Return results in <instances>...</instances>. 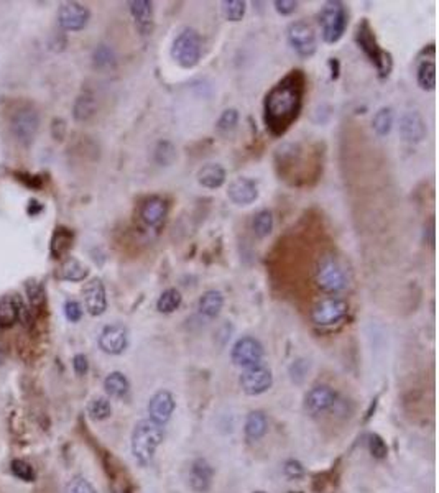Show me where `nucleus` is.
<instances>
[{"label": "nucleus", "mask_w": 439, "mask_h": 493, "mask_svg": "<svg viewBox=\"0 0 439 493\" xmlns=\"http://www.w3.org/2000/svg\"><path fill=\"white\" fill-rule=\"evenodd\" d=\"M285 474L288 475L290 478H298V477H301V475L304 474V469H303V465L299 464V462L288 461L285 464Z\"/></svg>", "instance_id": "49530a36"}, {"label": "nucleus", "mask_w": 439, "mask_h": 493, "mask_svg": "<svg viewBox=\"0 0 439 493\" xmlns=\"http://www.w3.org/2000/svg\"><path fill=\"white\" fill-rule=\"evenodd\" d=\"M59 275L63 280L75 281V283H77V281H84L86 278H88L89 268L86 267L82 262L76 260V258L69 257V258H66V260H64L63 265H61Z\"/></svg>", "instance_id": "cd10ccee"}, {"label": "nucleus", "mask_w": 439, "mask_h": 493, "mask_svg": "<svg viewBox=\"0 0 439 493\" xmlns=\"http://www.w3.org/2000/svg\"><path fill=\"white\" fill-rule=\"evenodd\" d=\"M349 313V304L341 298H326L321 300L311 311V319L316 326H334L346 318Z\"/></svg>", "instance_id": "1a4fd4ad"}, {"label": "nucleus", "mask_w": 439, "mask_h": 493, "mask_svg": "<svg viewBox=\"0 0 439 493\" xmlns=\"http://www.w3.org/2000/svg\"><path fill=\"white\" fill-rule=\"evenodd\" d=\"M175 398H173L171 393L168 390H160L156 392L153 396L150 398L149 403V414L150 419L156 425H165L171 419L173 413H175Z\"/></svg>", "instance_id": "dca6fc26"}, {"label": "nucleus", "mask_w": 439, "mask_h": 493, "mask_svg": "<svg viewBox=\"0 0 439 493\" xmlns=\"http://www.w3.org/2000/svg\"><path fill=\"white\" fill-rule=\"evenodd\" d=\"M73 242H75V232H73L71 229L64 226L56 227L53 235H51V244H50L51 258H55V260L63 258L64 255L71 250Z\"/></svg>", "instance_id": "4be33fe9"}, {"label": "nucleus", "mask_w": 439, "mask_h": 493, "mask_svg": "<svg viewBox=\"0 0 439 493\" xmlns=\"http://www.w3.org/2000/svg\"><path fill=\"white\" fill-rule=\"evenodd\" d=\"M230 357H232V362L236 363V365L249 369V367L262 363L263 345L260 344V340L255 339V337L245 336L234 344Z\"/></svg>", "instance_id": "9d476101"}, {"label": "nucleus", "mask_w": 439, "mask_h": 493, "mask_svg": "<svg viewBox=\"0 0 439 493\" xmlns=\"http://www.w3.org/2000/svg\"><path fill=\"white\" fill-rule=\"evenodd\" d=\"M227 196L236 206H250L257 201L259 186L250 178H236L229 184Z\"/></svg>", "instance_id": "a211bd4d"}, {"label": "nucleus", "mask_w": 439, "mask_h": 493, "mask_svg": "<svg viewBox=\"0 0 439 493\" xmlns=\"http://www.w3.org/2000/svg\"><path fill=\"white\" fill-rule=\"evenodd\" d=\"M239 124V112L237 109H225L217 120V130L219 132H230L236 128Z\"/></svg>", "instance_id": "58836bf2"}, {"label": "nucleus", "mask_w": 439, "mask_h": 493, "mask_svg": "<svg viewBox=\"0 0 439 493\" xmlns=\"http://www.w3.org/2000/svg\"><path fill=\"white\" fill-rule=\"evenodd\" d=\"M329 68H331V77H333V79H337V77H339V61H337V58L329 59Z\"/></svg>", "instance_id": "09e8293b"}, {"label": "nucleus", "mask_w": 439, "mask_h": 493, "mask_svg": "<svg viewBox=\"0 0 439 493\" xmlns=\"http://www.w3.org/2000/svg\"><path fill=\"white\" fill-rule=\"evenodd\" d=\"M189 487L196 493H206L212 485L214 470L206 459H196L189 467Z\"/></svg>", "instance_id": "6ab92c4d"}, {"label": "nucleus", "mask_w": 439, "mask_h": 493, "mask_svg": "<svg viewBox=\"0 0 439 493\" xmlns=\"http://www.w3.org/2000/svg\"><path fill=\"white\" fill-rule=\"evenodd\" d=\"M24 301L19 295H6L0 300V329H8L19 321Z\"/></svg>", "instance_id": "412c9836"}, {"label": "nucleus", "mask_w": 439, "mask_h": 493, "mask_svg": "<svg viewBox=\"0 0 439 493\" xmlns=\"http://www.w3.org/2000/svg\"><path fill=\"white\" fill-rule=\"evenodd\" d=\"M203 55V40L201 35L193 28L181 30L175 38L171 46V58L180 64L181 68L191 69L199 63Z\"/></svg>", "instance_id": "39448f33"}, {"label": "nucleus", "mask_w": 439, "mask_h": 493, "mask_svg": "<svg viewBox=\"0 0 439 493\" xmlns=\"http://www.w3.org/2000/svg\"><path fill=\"white\" fill-rule=\"evenodd\" d=\"M97 112V101L91 93H82L77 96L73 106V117L76 122H88Z\"/></svg>", "instance_id": "393cba45"}, {"label": "nucleus", "mask_w": 439, "mask_h": 493, "mask_svg": "<svg viewBox=\"0 0 439 493\" xmlns=\"http://www.w3.org/2000/svg\"><path fill=\"white\" fill-rule=\"evenodd\" d=\"M400 135L410 144H420L426 137V124L420 112L408 110L400 119Z\"/></svg>", "instance_id": "f3484780"}, {"label": "nucleus", "mask_w": 439, "mask_h": 493, "mask_svg": "<svg viewBox=\"0 0 439 493\" xmlns=\"http://www.w3.org/2000/svg\"><path fill=\"white\" fill-rule=\"evenodd\" d=\"M316 283L328 295H337L347 288L346 271L334 255H324L319 260Z\"/></svg>", "instance_id": "423d86ee"}, {"label": "nucleus", "mask_w": 439, "mask_h": 493, "mask_svg": "<svg viewBox=\"0 0 439 493\" xmlns=\"http://www.w3.org/2000/svg\"><path fill=\"white\" fill-rule=\"evenodd\" d=\"M163 438L162 426L156 425L151 419H142L137 423L132 431L130 447H132V454L138 464L142 467L151 464L156 449L163 443Z\"/></svg>", "instance_id": "f03ea898"}, {"label": "nucleus", "mask_w": 439, "mask_h": 493, "mask_svg": "<svg viewBox=\"0 0 439 493\" xmlns=\"http://www.w3.org/2000/svg\"><path fill=\"white\" fill-rule=\"evenodd\" d=\"M88 413L89 416L95 419V421H102V419H107L112 414V406L111 401L107 400V398H94V400H91V403L88 406Z\"/></svg>", "instance_id": "f704fd0d"}, {"label": "nucleus", "mask_w": 439, "mask_h": 493, "mask_svg": "<svg viewBox=\"0 0 439 493\" xmlns=\"http://www.w3.org/2000/svg\"><path fill=\"white\" fill-rule=\"evenodd\" d=\"M10 128L15 140L20 145L30 146L37 138L38 130H40V115L33 107H20L12 114Z\"/></svg>", "instance_id": "0eeeda50"}, {"label": "nucleus", "mask_w": 439, "mask_h": 493, "mask_svg": "<svg viewBox=\"0 0 439 493\" xmlns=\"http://www.w3.org/2000/svg\"><path fill=\"white\" fill-rule=\"evenodd\" d=\"M225 178H227V173L217 163L204 164L198 171V183L207 189L221 188L225 183Z\"/></svg>", "instance_id": "b1692460"}, {"label": "nucleus", "mask_w": 439, "mask_h": 493, "mask_svg": "<svg viewBox=\"0 0 439 493\" xmlns=\"http://www.w3.org/2000/svg\"><path fill=\"white\" fill-rule=\"evenodd\" d=\"M130 14L136 19L138 30L143 35L151 32V23H153V3L149 0H133L130 2Z\"/></svg>", "instance_id": "5701e85b"}, {"label": "nucleus", "mask_w": 439, "mask_h": 493, "mask_svg": "<svg viewBox=\"0 0 439 493\" xmlns=\"http://www.w3.org/2000/svg\"><path fill=\"white\" fill-rule=\"evenodd\" d=\"M223 306H224L223 293L216 291V289H209V291L204 293V295L199 298V302H198L199 313L209 319L217 318L221 311H223Z\"/></svg>", "instance_id": "a878e982"}, {"label": "nucleus", "mask_w": 439, "mask_h": 493, "mask_svg": "<svg viewBox=\"0 0 439 493\" xmlns=\"http://www.w3.org/2000/svg\"><path fill=\"white\" fill-rule=\"evenodd\" d=\"M306 93V76L299 69L290 71L268 90L263 101V122L273 137H281L298 120Z\"/></svg>", "instance_id": "f257e3e1"}, {"label": "nucleus", "mask_w": 439, "mask_h": 493, "mask_svg": "<svg viewBox=\"0 0 439 493\" xmlns=\"http://www.w3.org/2000/svg\"><path fill=\"white\" fill-rule=\"evenodd\" d=\"M273 6H275V10L278 12V14L286 17V15H291L295 10H297L298 2L297 0H275V2H273Z\"/></svg>", "instance_id": "c03bdc74"}, {"label": "nucleus", "mask_w": 439, "mask_h": 493, "mask_svg": "<svg viewBox=\"0 0 439 493\" xmlns=\"http://www.w3.org/2000/svg\"><path fill=\"white\" fill-rule=\"evenodd\" d=\"M153 158H155V163L160 164V166H169V164L175 163L176 160V146L168 140L158 142V145H156L155 148Z\"/></svg>", "instance_id": "473e14b6"}, {"label": "nucleus", "mask_w": 439, "mask_h": 493, "mask_svg": "<svg viewBox=\"0 0 439 493\" xmlns=\"http://www.w3.org/2000/svg\"><path fill=\"white\" fill-rule=\"evenodd\" d=\"M286 38H288L290 46L295 50V53L301 58H311L318 48L315 28L304 20L293 21L286 30Z\"/></svg>", "instance_id": "6e6552de"}, {"label": "nucleus", "mask_w": 439, "mask_h": 493, "mask_svg": "<svg viewBox=\"0 0 439 493\" xmlns=\"http://www.w3.org/2000/svg\"><path fill=\"white\" fill-rule=\"evenodd\" d=\"M91 12L80 2H64L58 8V23L66 32H80L88 25Z\"/></svg>", "instance_id": "f8f14e48"}, {"label": "nucleus", "mask_w": 439, "mask_h": 493, "mask_svg": "<svg viewBox=\"0 0 439 493\" xmlns=\"http://www.w3.org/2000/svg\"><path fill=\"white\" fill-rule=\"evenodd\" d=\"M51 135L58 142L66 137V122H64L63 119H55L53 122H51Z\"/></svg>", "instance_id": "a18cd8bd"}, {"label": "nucleus", "mask_w": 439, "mask_h": 493, "mask_svg": "<svg viewBox=\"0 0 439 493\" xmlns=\"http://www.w3.org/2000/svg\"><path fill=\"white\" fill-rule=\"evenodd\" d=\"M334 403H336V392L328 385H318V387L311 388L306 395L304 406H306V411L311 416H319V414L331 409Z\"/></svg>", "instance_id": "2eb2a0df"}, {"label": "nucleus", "mask_w": 439, "mask_h": 493, "mask_svg": "<svg viewBox=\"0 0 439 493\" xmlns=\"http://www.w3.org/2000/svg\"><path fill=\"white\" fill-rule=\"evenodd\" d=\"M268 431V419L262 411H252L245 419V436L249 441L262 439Z\"/></svg>", "instance_id": "bb28decb"}, {"label": "nucleus", "mask_w": 439, "mask_h": 493, "mask_svg": "<svg viewBox=\"0 0 439 493\" xmlns=\"http://www.w3.org/2000/svg\"><path fill=\"white\" fill-rule=\"evenodd\" d=\"M12 474H14L17 478L24 480V482H32V480L35 478V472H33L32 465L27 464L25 461H20V459H15L14 462H12Z\"/></svg>", "instance_id": "ea45409f"}, {"label": "nucleus", "mask_w": 439, "mask_h": 493, "mask_svg": "<svg viewBox=\"0 0 439 493\" xmlns=\"http://www.w3.org/2000/svg\"><path fill=\"white\" fill-rule=\"evenodd\" d=\"M73 367H75V371L77 375H86L89 370L88 357L82 356V354H77V356L75 357V360H73Z\"/></svg>", "instance_id": "de8ad7c7"}, {"label": "nucleus", "mask_w": 439, "mask_h": 493, "mask_svg": "<svg viewBox=\"0 0 439 493\" xmlns=\"http://www.w3.org/2000/svg\"><path fill=\"white\" fill-rule=\"evenodd\" d=\"M82 296H84L86 309L91 316H101L106 313L107 295L101 278L89 280L82 288Z\"/></svg>", "instance_id": "4468645a"}, {"label": "nucleus", "mask_w": 439, "mask_h": 493, "mask_svg": "<svg viewBox=\"0 0 439 493\" xmlns=\"http://www.w3.org/2000/svg\"><path fill=\"white\" fill-rule=\"evenodd\" d=\"M272 385H273L272 370L268 369V367L262 365V363L249 367V369L243 370V374L241 375V387L247 395H252V396L262 395V393L270 390Z\"/></svg>", "instance_id": "9b49d317"}, {"label": "nucleus", "mask_w": 439, "mask_h": 493, "mask_svg": "<svg viewBox=\"0 0 439 493\" xmlns=\"http://www.w3.org/2000/svg\"><path fill=\"white\" fill-rule=\"evenodd\" d=\"M372 127L379 137L389 135L393 127V110L390 107H382L372 119Z\"/></svg>", "instance_id": "2f4dec72"}, {"label": "nucleus", "mask_w": 439, "mask_h": 493, "mask_svg": "<svg viewBox=\"0 0 439 493\" xmlns=\"http://www.w3.org/2000/svg\"><path fill=\"white\" fill-rule=\"evenodd\" d=\"M416 81L423 90H433L436 88V64L433 59H423L416 69Z\"/></svg>", "instance_id": "c756f323"}, {"label": "nucleus", "mask_w": 439, "mask_h": 493, "mask_svg": "<svg viewBox=\"0 0 439 493\" xmlns=\"http://www.w3.org/2000/svg\"><path fill=\"white\" fill-rule=\"evenodd\" d=\"M183 296L176 288H168L156 301V309L163 314H171L181 306Z\"/></svg>", "instance_id": "7c9ffc66"}, {"label": "nucleus", "mask_w": 439, "mask_h": 493, "mask_svg": "<svg viewBox=\"0 0 439 493\" xmlns=\"http://www.w3.org/2000/svg\"><path fill=\"white\" fill-rule=\"evenodd\" d=\"M368 449H371L372 456L375 459H385L386 454H389V447H386L385 441L379 434H372L368 438Z\"/></svg>", "instance_id": "79ce46f5"}, {"label": "nucleus", "mask_w": 439, "mask_h": 493, "mask_svg": "<svg viewBox=\"0 0 439 493\" xmlns=\"http://www.w3.org/2000/svg\"><path fill=\"white\" fill-rule=\"evenodd\" d=\"M104 388H106L107 395L112 398H124L130 390V383L127 377L120 371H112L104 380Z\"/></svg>", "instance_id": "c85d7f7f"}, {"label": "nucleus", "mask_w": 439, "mask_h": 493, "mask_svg": "<svg viewBox=\"0 0 439 493\" xmlns=\"http://www.w3.org/2000/svg\"><path fill=\"white\" fill-rule=\"evenodd\" d=\"M247 3L243 0H225L223 2V14L229 21H241L245 15Z\"/></svg>", "instance_id": "e433bc0d"}, {"label": "nucleus", "mask_w": 439, "mask_h": 493, "mask_svg": "<svg viewBox=\"0 0 439 493\" xmlns=\"http://www.w3.org/2000/svg\"><path fill=\"white\" fill-rule=\"evenodd\" d=\"M64 316L68 321L77 322L82 318V306L75 300H69L64 302Z\"/></svg>", "instance_id": "37998d69"}, {"label": "nucleus", "mask_w": 439, "mask_h": 493, "mask_svg": "<svg viewBox=\"0 0 439 493\" xmlns=\"http://www.w3.org/2000/svg\"><path fill=\"white\" fill-rule=\"evenodd\" d=\"M321 37L326 43L334 45L344 37L347 25H349V12L344 2L339 0H329L321 8L319 14Z\"/></svg>", "instance_id": "20e7f679"}, {"label": "nucleus", "mask_w": 439, "mask_h": 493, "mask_svg": "<svg viewBox=\"0 0 439 493\" xmlns=\"http://www.w3.org/2000/svg\"><path fill=\"white\" fill-rule=\"evenodd\" d=\"M93 59H94V66L99 68V69L111 68V66H114V63H115L114 51H112L106 45H99L97 48L94 50Z\"/></svg>", "instance_id": "4c0bfd02"}, {"label": "nucleus", "mask_w": 439, "mask_h": 493, "mask_svg": "<svg viewBox=\"0 0 439 493\" xmlns=\"http://www.w3.org/2000/svg\"><path fill=\"white\" fill-rule=\"evenodd\" d=\"M252 227H254L255 235L260 237V239H263V237H268L273 231V215L268 209L260 211V213L255 215L254 224H252Z\"/></svg>", "instance_id": "72a5a7b5"}, {"label": "nucleus", "mask_w": 439, "mask_h": 493, "mask_svg": "<svg viewBox=\"0 0 439 493\" xmlns=\"http://www.w3.org/2000/svg\"><path fill=\"white\" fill-rule=\"evenodd\" d=\"M354 40L357 43L359 48L364 51V55L367 56L368 61L375 66L377 72H379L382 79L389 77L393 69L392 55H390L389 51L380 48V45L377 43L375 32H373V28L371 27V23H368L367 19H362L359 21L357 28H355V33H354Z\"/></svg>", "instance_id": "7ed1b4c3"}, {"label": "nucleus", "mask_w": 439, "mask_h": 493, "mask_svg": "<svg viewBox=\"0 0 439 493\" xmlns=\"http://www.w3.org/2000/svg\"><path fill=\"white\" fill-rule=\"evenodd\" d=\"M64 493H97V492H95V488L93 487V483H91L89 480H86L84 477H75L68 482Z\"/></svg>", "instance_id": "a19ab883"}, {"label": "nucleus", "mask_w": 439, "mask_h": 493, "mask_svg": "<svg viewBox=\"0 0 439 493\" xmlns=\"http://www.w3.org/2000/svg\"><path fill=\"white\" fill-rule=\"evenodd\" d=\"M129 332L122 324H109L99 336V347L109 356H119L127 349Z\"/></svg>", "instance_id": "ddd939ff"}, {"label": "nucleus", "mask_w": 439, "mask_h": 493, "mask_svg": "<svg viewBox=\"0 0 439 493\" xmlns=\"http://www.w3.org/2000/svg\"><path fill=\"white\" fill-rule=\"evenodd\" d=\"M25 289H27L28 302L33 309L41 308L45 304V288H43L41 283L30 280L25 283Z\"/></svg>", "instance_id": "c9c22d12"}, {"label": "nucleus", "mask_w": 439, "mask_h": 493, "mask_svg": "<svg viewBox=\"0 0 439 493\" xmlns=\"http://www.w3.org/2000/svg\"><path fill=\"white\" fill-rule=\"evenodd\" d=\"M168 204L163 197L151 196L140 207V219L145 226L158 227L167 218Z\"/></svg>", "instance_id": "aec40b11"}]
</instances>
